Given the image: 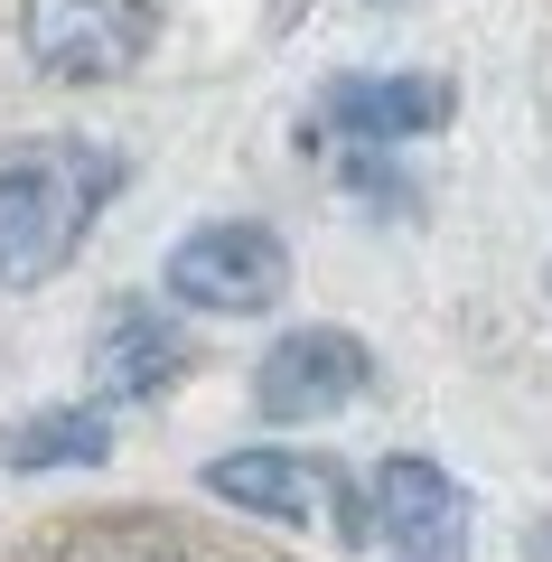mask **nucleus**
Listing matches in <instances>:
<instances>
[{
    "mask_svg": "<svg viewBox=\"0 0 552 562\" xmlns=\"http://www.w3.org/2000/svg\"><path fill=\"white\" fill-rule=\"evenodd\" d=\"M103 198H113V160L85 140H38L29 160H10L0 169V281L10 291L57 281Z\"/></svg>",
    "mask_w": 552,
    "mask_h": 562,
    "instance_id": "f257e3e1",
    "label": "nucleus"
},
{
    "mask_svg": "<svg viewBox=\"0 0 552 562\" xmlns=\"http://www.w3.org/2000/svg\"><path fill=\"white\" fill-rule=\"evenodd\" d=\"M225 506H254L272 525H300V535H337V543H365V497L347 487V469L318 460V450H225L206 469Z\"/></svg>",
    "mask_w": 552,
    "mask_h": 562,
    "instance_id": "f03ea898",
    "label": "nucleus"
},
{
    "mask_svg": "<svg viewBox=\"0 0 552 562\" xmlns=\"http://www.w3.org/2000/svg\"><path fill=\"white\" fill-rule=\"evenodd\" d=\"M169 291L188 310H216V319H254V310H272L281 291H291V254H281L272 225L216 216V225H198V235H178Z\"/></svg>",
    "mask_w": 552,
    "mask_h": 562,
    "instance_id": "7ed1b4c3",
    "label": "nucleus"
},
{
    "mask_svg": "<svg viewBox=\"0 0 552 562\" xmlns=\"http://www.w3.org/2000/svg\"><path fill=\"white\" fill-rule=\"evenodd\" d=\"M365 535L394 562H469V487L440 460H384L365 487Z\"/></svg>",
    "mask_w": 552,
    "mask_h": 562,
    "instance_id": "20e7f679",
    "label": "nucleus"
},
{
    "mask_svg": "<svg viewBox=\"0 0 552 562\" xmlns=\"http://www.w3.org/2000/svg\"><path fill=\"white\" fill-rule=\"evenodd\" d=\"M150 47V0H29V57L66 85H113Z\"/></svg>",
    "mask_w": 552,
    "mask_h": 562,
    "instance_id": "39448f33",
    "label": "nucleus"
},
{
    "mask_svg": "<svg viewBox=\"0 0 552 562\" xmlns=\"http://www.w3.org/2000/svg\"><path fill=\"white\" fill-rule=\"evenodd\" d=\"M365 375H375L365 338H347V328H291L254 366V403H262V422H328L365 394Z\"/></svg>",
    "mask_w": 552,
    "mask_h": 562,
    "instance_id": "423d86ee",
    "label": "nucleus"
},
{
    "mask_svg": "<svg viewBox=\"0 0 552 562\" xmlns=\"http://www.w3.org/2000/svg\"><path fill=\"white\" fill-rule=\"evenodd\" d=\"M178 375H188L178 328L159 319L150 301H122L113 319H103V338H94V384H103L113 403H150V394H169Z\"/></svg>",
    "mask_w": 552,
    "mask_h": 562,
    "instance_id": "0eeeda50",
    "label": "nucleus"
},
{
    "mask_svg": "<svg viewBox=\"0 0 552 562\" xmlns=\"http://www.w3.org/2000/svg\"><path fill=\"white\" fill-rule=\"evenodd\" d=\"M328 122L356 140H413L450 122V85L440 76H347L328 94Z\"/></svg>",
    "mask_w": 552,
    "mask_h": 562,
    "instance_id": "6e6552de",
    "label": "nucleus"
},
{
    "mask_svg": "<svg viewBox=\"0 0 552 562\" xmlns=\"http://www.w3.org/2000/svg\"><path fill=\"white\" fill-rule=\"evenodd\" d=\"M113 460V422L94 403H47L29 422H0V469H103Z\"/></svg>",
    "mask_w": 552,
    "mask_h": 562,
    "instance_id": "1a4fd4ad",
    "label": "nucleus"
},
{
    "mask_svg": "<svg viewBox=\"0 0 552 562\" xmlns=\"http://www.w3.org/2000/svg\"><path fill=\"white\" fill-rule=\"evenodd\" d=\"M57 562H188V535L169 516H85L76 535L57 543Z\"/></svg>",
    "mask_w": 552,
    "mask_h": 562,
    "instance_id": "9d476101",
    "label": "nucleus"
},
{
    "mask_svg": "<svg viewBox=\"0 0 552 562\" xmlns=\"http://www.w3.org/2000/svg\"><path fill=\"white\" fill-rule=\"evenodd\" d=\"M525 553H533V562H552V516L533 525V543H525Z\"/></svg>",
    "mask_w": 552,
    "mask_h": 562,
    "instance_id": "9b49d317",
    "label": "nucleus"
}]
</instances>
